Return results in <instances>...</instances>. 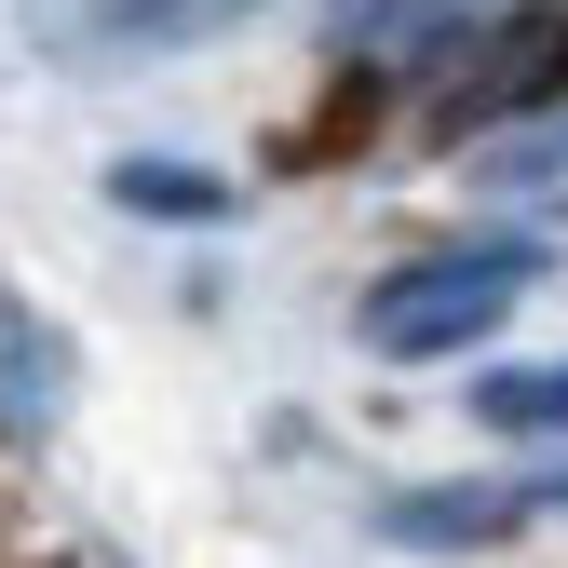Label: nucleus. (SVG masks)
Wrapping results in <instances>:
<instances>
[{"label":"nucleus","mask_w":568,"mask_h":568,"mask_svg":"<svg viewBox=\"0 0 568 568\" xmlns=\"http://www.w3.org/2000/svg\"><path fill=\"white\" fill-rule=\"evenodd\" d=\"M528 284H541V244H528V231L434 244V257H406V271L366 284V352H393V366H447V352H474Z\"/></svg>","instance_id":"1"},{"label":"nucleus","mask_w":568,"mask_h":568,"mask_svg":"<svg viewBox=\"0 0 568 568\" xmlns=\"http://www.w3.org/2000/svg\"><path fill=\"white\" fill-rule=\"evenodd\" d=\"M555 95H568V14H515V28H487V68L447 82V135L474 150L501 122H541Z\"/></svg>","instance_id":"2"},{"label":"nucleus","mask_w":568,"mask_h":568,"mask_svg":"<svg viewBox=\"0 0 568 568\" xmlns=\"http://www.w3.org/2000/svg\"><path fill=\"white\" fill-rule=\"evenodd\" d=\"M487 14H515V0H325V41L338 54H460Z\"/></svg>","instance_id":"3"},{"label":"nucleus","mask_w":568,"mask_h":568,"mask_svg":"<svg viewBox=\"0 0 568 568\" xmlns=\"http://www.w3.org/2000/svg\"><path fill=\"white\" fill-rule=\"evenodd\" d=\"M54 419H68V352L41 312L0 298V434H54Z\"/></svg>","instance_id":"4"},{"label":"nucleus","mask_w":568,"mask_h":568,"mask_svg":"<svg viewBox=\"0 0 568 568\" xmlns=\"http://www.w3.org/2000/svg\"><path fill=\"white\" fill-rule=\"evenodd\" d=\"M244 14H257V0H109L95 41L109 54H203V41H231Z\"/></svg>","instance_id":"5"},{"label":"nucleus","mask_w":568,"mask_h":568,"mask_svg":"<svg viewBox=\"0 0 568 568\" xmlns=\"http://www.w3.org/2000/svg\"><path fill=\"white\" fill-rule=\"evenodd\" d=\"M528 501L515 487H393L379 501V541H501Z\"/></svg>","instance_id":"6"},{"label":"nucleus","mask_w":568,"mask_h":568,"mask_svg":"<svg viewBox=\"0 0 568 568\" xmlns=\"http://www.w3.org/2000/svg\"><path fill=\"white\" fill-rule=\"evenodd\" d=\"M474 190H501V203H568V109L501 122V135L474 150Z\"/></svg>","instance_id":"7"},{"label":"nucleus","mask_w":568,"mask_h":568,"mask_svg":"<svg viewBox=\"0 0 568 568\" xmlns=\"http://www.w3.org/2000/svg\"><path fill=\"white\" fill-rule=\"evenodd\" d=\"M474 419H487V434H568V352H541V366H501V379H474Z\"/></svg>","instance_id":"8"},{"label":"nucleus","mask_w":568,"mask_h":568,"mask_svg":"<svg viewBox=\"0 0 568 568\" xmlns=\"http://www.w3.org/2000/svg\"><path fill=\"white\" fill-rule=\"evenodd\" d=\"M109 203H135V217H217L231 190H217V176H190V163H122Z\"/></svg>","instance_id":"9"}]
</instances>
